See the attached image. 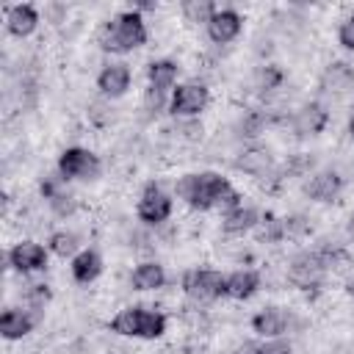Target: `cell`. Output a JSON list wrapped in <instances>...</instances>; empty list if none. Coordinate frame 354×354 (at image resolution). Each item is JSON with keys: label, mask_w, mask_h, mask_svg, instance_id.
I'll use <instances>...</instances> for the list:
<instances>
[{"label": "cell", "mask_w": 354, "mask_h": 354, "mask_svg": "<svg viewBox=\"0 0 354 354\" xmlns=\"http://www.w3.org/2000/svg\"><path fill=\"white\" fill-rule=\"evenodd\" d=\"M97 41L105 53H130L147 41V25L138 11H122L116 19L105 22L97 33Z\"/></svg>", "instance_id": "6da1fadb"}, {"label": "cell", "mask_w": 354, "mask_h": 354, "mask_svg": "<svg viewBox=\"0 0 354 354\" xmlns=\"http://www.w3.org/2000/svg\"><path fill=\"white\" fill-rule=\"evenodd\" d=\"M232 191L230 180L216 174V171H199V174H185L177 183V196L185 199L194 210H210L218 207L224 194Z\"/></svg>", "instance_id": "7a4b0ae2"}, {"label": "cell", "mask_w": 354, "mask_h": 354, "mask_svg": "<svg viewBox=\"0 0 354 354\" xmlns=\"http://www.w3.org/2000/svg\"><path fill=\"white\" fill-rule=\"evenodd\" d=\"M111 332L124 335V337H141V340H155L166 332V315L144 307H127L113 315Z\"/></svg>", "instance_id": "3957f363"}, {"label": "cell", "mask_w": 354, "mask_h": 354, "mask_svg": "<svg viewBox=\"0 0 354 354\" xmlns=\"http://www.w3.org/2000/svg\"><path fill=\"white\" fill-rule=\"evenodd\" d=\"M224 282L227 277H221L213 268H191L183 274V290L194 299V301H213L224 296Z\"/></svg>", "instance_id": "277c9868"}, {"label": "cell", "mask_w": 354, "mask_h": 354, "mask_svg": "<svg viewBox=\"0 0 354 354\" xmlns=\"http://www.w3.org/2000/svg\"><path fill=\"white\" fill-rule=\"evenodd\" d=\"M58 171L64 180H94L100 174V158L91 149L69 147L58 158Z\"/></svg>", "instance_id": "5b68a950"}, {"label": "cell", "mask_w": 354, "mask_h": 354, "mask_svg": "<svg viewBox=\"0 0 354 354\" xmlns=\"http://www.w3.org/2000/svg\"><path fill=\"white\" fill-rule=\"evenodd\" d=\"M326 260H324V252H301L293 257L290 268H288V279L296 285V288H315L324 274H326Z\"/></svg>", "instance_id": "8992f818"}, {"label": "cell", "mask_w": 354, "mask_h": 354, "mask_svg": "<svg viewBox=\"0 0 354 354\" xmlns=\"http://www.w3.org/2000/svg\"><path fill=\"white\" fill-rule=\"evenodd\" d=\"M169 216H171V196L160 185L147 183V188L141 191V199H138V218L147 224H160Z\"/></svg>", "instance_id": "52a82bcc"}, {"label": "cell", "mask_w": 354, "mask_h": 354, "mask_svg": "<svg viewBox=\"0 0 354 354\" xmlns=\"http://www.w3.org/2000/svg\"><path fill=\"white\" fill-rule=\"evenodd\" d=\"M207 100H210V94L202 83H183L171 91L169 108L174 116H196L199 111H205Z\"/></svg>", "instance_id": "ba28073f"}, {"label": "cell", "mask_w": 354, "mask_h": 354, "mask_svg": "<svg viewBox=\"0 0 354 354\" xmlns=\"http://www.w3.org/2000/svg\"><path fill=\"white\" fill-rule=\"evenodd\" d=\"M8 263L19 274H33L47 266V249L36 241H22L8 252Z\"/></svg>", "instance_id": "9c48e42d"}, {"label": "cell", "mask_w": 354, "mask_h": 354, "mask_svg": "<svg viewBox=\"0 0 354 354\" xmlns=\"http://www.w3.org/2000/svg\"><path fill=\"white\" fill-rule=\"evenodd\" d=\"M241 25H243V19H241L238 11L221 8V11H216L213 19L207 22V36H210V41H216V44H227V41H232V39L241 33Z\"/></svg>", "instance_id": "30bf717a"}, {"label": "cell", "mask_w": 354, "mask_h": 354, "mask_svg": "<svg viewBox=\"0 0 354 354\" xmlns=\"http://www.w3.org/2000/svg\"><path fill=\"white\" fill-rule=\"evenodd\" d=\"M288 324H290V315L282 307H266L252 318V329L263 337H282L288 332Z\"/></svg>", "instance_id": "8fae6325"}, {"label": "cell", "mask_w": 354, "mask_h": 354, "mask_svg": "<svg viewBox=\"0 0 354 354\" xmlns=\"http://www.w3.org/2000/svg\"><path fill=\"white\" fill-rule=\"evenodd\" d=\"M97 88L105 97H122L130 88V69L127 64H108L100 75H97Z\"/></svg>", "instance_id": "7c38bea8"}, {"label": "cell", "mask_w": 354, "mask_h": 354, "mask_svg": "<svg viewBox=\"0 0 354 354\" xmlns=\"http://www.w3.org/2000/svg\"><path fill=\"white\" fill-rule=\"evenodd\" d=\"M343 188V177L337 171H318L307 180L304 185V194L315 202H332Z\"/></svg>", "instance_id": "4fadbf2b"}, {"label": "cell", "mask_w": 354, "mask_h": 354, "mask_svg": "<svg viewBox=\"0 0 354 354\" xmlns=\"http://www.w3.org/2000/svg\"><path fill=\"white\" fill-rule=\"evenodd\" d=\"M36 25H39V11L33 6H28V3L11 6L6 11V28H8L11 36H19V39L22 36H30L36 30Z\"/></svg>", "instance_id": "5bb4252c"}, {"label": "cell", "mask_w": 354, "mask_h": 354, "mask_svg": "<svg viewBox=\"0 0 354 354\" xmlns=\"http://www.w3.org/2000/svg\"><path fill=\"white\" fill-rule=\"evenodd\" d=\"M69 268H72V279L77 285H88V282H94L102 274V257L94 249H83V252H77L72 257Z\"/></svg>", "instance_id": "9a60e30c"}, {"label": "cell", "mask_w": 354, "mask_h": 354, "mask_svg": "<svg viewBox=\"0 0 354 354\" xmlns=\"http://www.w3.org/2000/svg\"><path fill=\"white\" fill-rule=\"evenodd\" d=\"M257 288H260V274H257V271H249V268H241V271H232V274L227 277V282H224V296L243 301V299L254 296Z\"/></svg>", "instance_id": "2e32d148"}, {"label": "cell", "mask_w": 354, "mask_h": 354, "mask_svg": "<svg viewBox=\"0 0 354 354\" xmlns=\"http://www.w3.org/2000/svg\"><path fill=\"white\" fill-rule=\"evenodd\" d=\"M36 318L28 313V310H17V307H8L3 315H0V335L6 340H19L25 337L30 329H33Z\"/></svg>", "instance_id": "e0dca14e"}, {"label": "cell", "mask_w": 354, "mask_h": 354, "mask_svg": "<svg viewBox=\"0 0 354 354\" xmlns=\"http://www.w3.org/2000/svg\"><path fill=\"white\" fill-rule=\"evenodd\" d=\"M321 88L326 94H346L348 88H354V69L343 61L329 64L326 72L321 75Z\"/></svg>", "instance_id": "ac0fdd59"}, {"label": "cell", "mask_w": 354, "mask_h": 354, "mask_svg": "<svg viewBox=\"0 0 354 354\" xmlns=\"http://www.w3.org/2000/svg\"><path fill=\"white\" fill-rule=\"evenodd\" d=\"M130 282H133L136 290H158V288H163V282H166V271H163L160 263L147 260V263H141V266L133 268Z\"/></svg>", "instance_id": "d6986e66"}, {"label": "cell", "mask_w": 354, "mask_h": 354, "mask_svg": "<svg viewBox=\"0 0 354 354\" xmlns=\"http://www.w3.org/2000/svg\"><path fill=\"white\" fill-rule=\"evenodd\" d=\"M260 224V213L254 210V207H238V210H232V213H224V221H221V230L227 232V235H243V232H249V230H254Z\"/></svg>", "instance_id": "ffe728a7"}, {"label": "cell", "mask_w": 354, "mask_h": 354, "mask_svg": "<svg viewBox=\"0 0 354 354\" xmlns=\"http://www.w3.org/2000/svg\"><path fill=\"white\" fill-rule=\"evenodd\" d=\"M147 77H149V88L166 94V91L174 86V80H177V64L169 61V58L152 61V64L147 66Z\"/></svg>", "instance_id": "44dd1931"}, {"label": "cell", "mask_w": 354, "mask_h": 354, "mask_svg": "<svg viewBox=\"0 0 354 354\" xmlns=\"http://www.w3.org/2000/svg\"><path fill=\"white\" fill-rule=\"evenodd\" d=\"M235 169L252 174V177H263L268 169H271V152L268 149H246L241 152V158L235 160Z\"/></svg>", "instance_id": "7402d4cb"}, {"label": "cell", "mask_w": 354, "mask_h": 354, "mask_svg": "<svg viewBox=\"0 0 354 354\" xmlns=\"http://www.w3.org/2000/svg\"><path fill=\"white\" fill-rule=\"evenodd\" d=\"M324 124H326V111L318 102H310L296 113V130L299 133H310L313 136V133H321Z\"/></svg>", "instance_id": "603a6c76"}, {"label": "cell", "mask_w": 354, "mask_h": 354, "mask_svg": "<svg viewBox=\"0 0 354 354\" xmlns=\"http://www.w3.org/2000/svg\"><path fill=\"white\" fill-rule=\"evenodd\" d=\"M183 14H185L188 22H205L207 25L216 14V6H213V0H185Z\"/></svg>", "instance_id": "cb8c5ba5"}, {"label": "cell", "mask_w": 354, "mask_h": 354, "mask_svg": "<svg viewBox=\"0 0 354 354\" xmlns=\"http://www.w3.org/2000/svg\"><path fill=\"white\" fill-rule=\"evenodd\" d=\"M77 243H80V238H77L75 232H66V230L50 235V252L58 254V257H69V254H75V252H77Z\"/></svg>", "instance_id": "d4e9b609"}, {"label": "cell", "mask_w": 354, "mask_h": 354, "mask_svg": "<svg viewBox=\"0 0 354 354\" xmlns=\"http://www.w3.org/2000/svg\"><path fill=\"white\" fill-rule=\"evenodd\" d=\"M310 232V221L304 216H285L282 218V238H304Z\"/></svg>", "instance_id": "484cf974"}, {"label": "cell", "mask_w": 354, "mask_h": 354, "mask_svg": "<svg viewBox=\"0 0 354 354\" xmlns=\"http://www.w3.org/2000/svg\"><path fill=\"white\" fill-rule=\"evenodd\" d=\"M254 230L260 241H282V218L277 216H266Z\"/></svg>", "instance_id": "4316f807"}, {"label": "cell", "mask_w": 354, "mask_h": 354, "mask_svg": "<svg viewBox=\"0 0 354 354\" xmlns=\"http://www.w3.org/2000/svg\"><path fill=\"white\" fill-rule=\"evenodd\" d=\"M293 346L285 337H266L263 343H254V354H290Z\"/></svg>", "instance_id": "83f0119b"}, {"label": "cell", "mask_w": 354, "mask_h": 354, "mask_svg": "<svg viewBox=\"0 0 354 354\" xmlns=\"http://www.w3.org/2000/svg\"><path fill=\"white\" fill-rule=\"evenodd\" d=\"M28 301H30L33 310H44V304L50 301V290H47V285H30V290H28Z\"/></svg>", "instance_id": "f1b7e54d"}, {"label": "cell", "mask_w": 354, "mask_h": 354, "mask_svg": "<svg viewBox=\"0 0 354 354\" xmlns=\"http://www.w3.org/2000/svg\"><path fill=\"white\" fill-rule=\"evenodd\" d=\"M337 41H340L346 50H354V17H348V19L340 25V30H337Z\"/></svg>", "instance_id": "f546056e"}, {"label": "cell", "mask_w": 354, "mask_h": 354, "mask_svg": "<svg viewBox=\"0 0 354 354\" xmlns=\"http://www.w3.org/2000/svg\"><path fill=\"white\" fill-rule=\"evenodd\" d=\"M279 80H282V75H279L274 66H266V72H260V83H263V88H274Z\"/></svg>", "instance_id": "4dcf8cb0"}, {"label": "cell", "mask_w": 354, "mask_h": 354, "mask_svg": "<svg viewBox=\"0 0 354 354\" xmlns=\"http://www.w3.org/2000/svg\"><path fill=\"white\" fill-rule=\"evenodd\" d=\"M50 205L64 216V213H72V202H69V196H64V194H55L53 199H50Z\"/></svg>", "instance_id": "1f68e13d"}, {"label": "cell", "mask_w": 354, "mask_h": 354, "mask_svg": "<svg viewBox=\"0 0 354 354\" xmlns=\"http://www.w3.org/2000/svg\"><path fill=\"white\" fill-rule=\"evenodd\" d=\"M257 130H260V116H249L246 122H243V136H257Z\"/></svg>", "instance_id": "d6a6232c"}, {"label": "cell", "mask_w": 354, "mask_h": 354, "mask_svg": "<svg viewBox=\"0 0 354 354\" xmlns=\"http://www.w3.org/2000/svg\"><path fill=\"white\" fill-rule=\"evenodd\" d=\"M346 293H348V299L354 301V277H351V279L346 282Z\"/></svg>", "instance_id": "836d02e7"}, {"label": "cell", "mask_w": 354, "mask_h": 354, "mask_svg": "<svg viewBox=\"0 0 354 354\" xmlns=\"http://www.w3.org/2000/svg\"><path fill=\"white\" fill-rule=\"evenodd\" d=\"M348 232L354 235V216H351V221H348Z\"/></svg>", "instance_id": "e575fe53"}, {"label": "cell", "mask_w": 354, "mask_h": 354, "mask_svg": "<svg viewBox=\"0 0 354 354\" xmlns=\"http://www.w3.org/2000/svg\"><path fill=\"white\" fill-rule=\"evenodd\" d=\"M348 133L354 136V116H351V122H348Z\"/></svg>", "instance_id": "d590c367"}]
</instances>
